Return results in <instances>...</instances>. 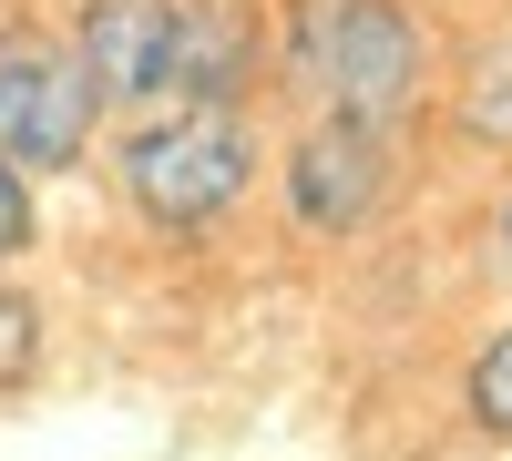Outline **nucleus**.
<instances>
[{
  "instance_id": "10",
  "label": "nucleus",
  "mask_w": 512,
  "mask_h": 461,
  "mask_svg": "<svg viewBox=\"0 0 512 461\" xmlns=\"http://www.w3.org/2000/svg\"><path fill=\"white\" fill-rule=\"evenodd\" d=\"M31 226H41V216H31V175H21L11 154H0V267H11L21 246H31Z\"/></svg>"
},
{
  "instance_id": "6",
  "label": "nucleus",
  "mask_w": 512,
  "mask_h": 461,
  "mask_svg": "<svg viewBox=\"0 0 512 461\" xmlns=\"http://www.w3.org/2000/svg\"><path fill=\"white\" fill-rule=\"evenodd\" d=\"M246 82V11L236 0H175V93L226 103Z\"/></svg>"
},
{
  "instance_id": "11",
  "label": "nucleus",
  "mask_w": 512,
  "mask_h": 461,
  "mask_svg": "<svg viewBox=\"0 0 512 461\" xmlns=\"http://www.w3.org/2000/svg\"><path fill=\"white\" fill-rule=\"evenodd\" d=\"M502 236H512V226H502Z\"/></svg>"
},
{
  "instance_id": "7",
  "label": "nucleus",
  "mask_w": 512,
  "mask_h": 461,
  "mask_svg": "<svg viewBox=\"0 0 512 461\" xmlns=\"http://www.w3.org/2000/svg\"><path fill=\"white\" fill-rule=\"evenodd\" d=\"M461 134H472V144H502V154H512V41L472 62V93H461Z\"/></svg>"
},
{
  "instance_id": "3",
  "label": "nucleus",
  "mask_w": 512,
  "mask_h": 461,
  "mask_svg": "<svg viewBox=\"0 0 512 461\" xmlns=\"http://www.w3.org/2000/svg\"><path fill=\"white\" fill-rule=\"evenodd\" d=\"M103 93L82 82V62L41 31H0V154L21 175H72L82 144H93Z\"/></svg>"
},
{
  "instance_id": "5",
  "label": "nucleus",
  "mask_w": 512,
  "mask_h": 461,
  "mask_svg": "<svg viewBox=\"0 0 512 461\" xmlns=\"http://www.w3.org/2000/svg\"><path fill=\"white\" fill-rule=\"evenodd\" d=\"M379 185H390V154H379V123H318L308 144L287 154V205H297V226H318V236H349Z\"/></svg>"
},
{
  "instance_id": "2",
  "label": "nucleus",
  "mask_w": 512,
  "mask_h": 461,
  "mask_svg": "<svg viewBox=\"0 0 512 461\" xmlns=\"http://www.w3.org/2000/svg\"><path fill=\"white\" fill-rule=\"evenodd\" d=\"M297 82L349 123H390L420 82V31L400 0H308L297 11Z\"/></svg>"
},
{
  "instance_id": "8",
  "label": "nucleus",
  "mask_w": 512,
  "mask_h": 461,
  "mask_svg": "<svg viewBox=\"0 0 512 461\" xmlns=\"http://www.w3.org/2000/svg\"><path fill=\"white\" fill-rule=\"evenodd\" d=\"M41 369V308L11 287V267H0V390H21Z\"/></svg>"
},
{
  "instance_id": "1",
  "label": "nucleus",
  "mask_w": 512,
  "mask_h": 461,
  "mask_svg": "<svg viewBox=\"0 0 512 461\" xmlns=\"http://www.w3.org/2000/svg\"><path fill=\"white\" fill-rule=\"evenodd\" d=\"M256 175V144L226 103H185L175 123H144L134 144H123V195H134L144 226H216L226 205L246 195Z\"/></svg>"
},
{
  "instance_id": "9",
  "label": "nucleus",
  "mask_w": 512,
  "mask_h": 461,
  "mask_svg": "<svg viewBox=\"0 0 512 461\" xmlns=\"http://www.w3.org/2000/svg\"><path fill=\"white\" fill-rule=\"evenodd\" d=\"M472 421H482L492 441H512V328L472 359Z\"/></svg>"
},
{
  "instance_id": "4",
  "label": "nucleus",
  "mask_w": 512,
  "mask_h": 461,
  "mask_svg": "<svg viewBox=\"0 0 512 461\" xmlns=\"http://www.w3.org/2000/svg\"><path fill=\"white\" fill-rule=\"evenodd\" d=\"M72 62L103 103H154L175 93V0H82Z\"/></svg>"
}]
</instances>
